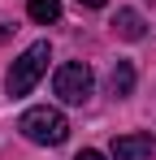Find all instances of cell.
<instances>
[{"mask_svg":"<svg viewBox=\"0 0 156 160\" xmlns=\"http://www.w3.org/2000/svg\"><path fill=\"white\" fill-rule=\"evenodd\" d=\"M52 61V48L48 43H30L18 61H13V69H9V78H4V87H9V95L18 100V95H30V87L44 78V69H48Z\"/></svg>","mask_w":156,"mask_h":160,"instance_id":"2","label":"cell"},{"mask_svg":"<svg viewBox=\"0 0 156 160\" xmlns=\"http://www.w3.org/2000/svg\"><path fill=\"white\" fill-rule=\"evenodd\" d=\"M74 160H104V156H100V152H78Z\"/></svg>","mask_w":156,"mask_h":160,"instance_id":"8","label":"cell"},{"mask_svg":"<svg viewBox=\"0 0 156 160\" xmlns=\"http://www.w3.org/2000/svg\"><path fill=\"white\" fill-rule=\"evenodd\" d=\"M18 130H22V138L39 143V147H61L65 134H70V121L56 108H26L22 121H18Z\"/></svg>","mask_w":156,"mask_h":160,"instance_id":"1","label":"cell"},{"mask_svg":"<svg viewBox=\"0 0 156 160\" xmlns=\"http://www.w3.org/2000/svg\"><path fill=\"white\" fill-rule=\"evenodd\" d=\"M78 4H87V9H104L108 0H78Z\"/></svg>","mask_w":156,"mask_h":160,"instance_id":"9","label":"cell"},{"mask_svg":"<svg viewBox=\"0 0 156 160\" xmlns=\"http://www.w3.org/2000/svg\"><path fill=\"white\" fill-rule=\"evenodd\" d=\"M26 13H30V22L52 26V22L61 18V0H30V4H26Z\"/></svg>","mask_w":156,"mask_h":160,"instance_id":"7","label":"cell"},{"mask_svg":"<svg viewBox=\"0 0 156 160\" xmlns=\"http://www.w3.org/2000/svg\"><path fill=\"white\" fill-rule=\"evenodd\" d=\"M52 87H56V95H61L65 104H87V100H91V69H87L82 61H65V65L56 69Z\"/></svg>","mask_w":156,"mask_h":160,"instance_id":"3","label":"cell"},{"mask_svg":"<svg viewBox=\"0 0 156 160\" xmlns=\"http://www.w3.org/2000/svg\"><path fill=\"white\" fill-rule=\"evenodd\" d=\"M152 156H156L152 134H122V138H113V160H152Z\"/></svg>","mask_w":156,"mask_h":160,"instance_id":"4","label":"cell"},{"mask_svg":"<svg viewBox=\"0 0 156 160\" xmlns=\"http://www.w3.org/2000/svg\"><path fill=\"white\" fill-rule=\"evenodd\" d=\"M108 87H113V95H130L134 91V65L130 61H117L113 74H108Z\"/></svg>","mask_w":156,"mask_h":160,"instance_id":"6","label":"cell"},{"mask_svg":"<svg viewBox=\"0 0 156 160\" xmlns=\"http://www.w3.org/2000/svg\"><path fill=\"white\" fill-rule=\"evenodd\" d=\"M113 30L122 35V39H143V18L134 13V9H117V18H113Z\"/></svg>","mask_w":156,"mask_h":160,"instance_id":"5","label":"cell"}]
</instances>
